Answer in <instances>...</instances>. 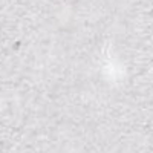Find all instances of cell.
I'll use <instances>...</instances> for the list:
<instances>
[]
</instances>
